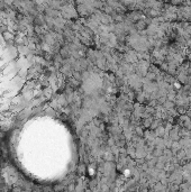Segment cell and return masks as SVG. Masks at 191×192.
Returning a JSON list of instances; mask_svg holds the SVG:
<instances>
[{
	"instance_id": "cell-1",
	"label": "cell",
	"mask_w": 191,
	"mask_h": 192,
	"mask_svg": "<svg viewBox=\"0 0 191 192\" xmlns=\"http://www.w3.org/2000/svg\"><path fill=\"white\" fill-rule=\"evenodd\" d=\"M136 27L138 28V29H144V28L146 27V21H144V20H138L137 21V24H136Z\"/></svg>"
}]
</instances>
